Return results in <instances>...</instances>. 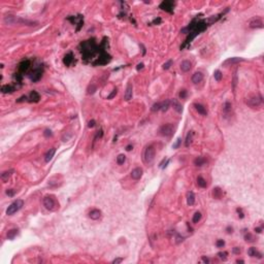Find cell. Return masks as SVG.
Masks as SVG:
<instances>
[{"label":"cell","instance_id":"cell-55","mask_svg":"<svg viewBox=\"0 0 264 264\" xmlns=\"http://www.w3.org/2000/svg\"><path fill=\"white\" fill-rule=\"evenodd\" d=\"M183 240H184V237L178 234V235H177V242H178V244H180V242H181V241H183Z\"/></svg>","mask_w":264,"mask_h":264},{"label":"cell","instance_id":"cell-23","mask_svg":"<svg viewBox=\"0 0 264 264\" xmlns=\"http://www.w3.org/2000/svg\"><path fill=\"white\" fill-rule=\"evenodd\" d=\"M202 80H203V74L201 72H195L192 75V82L194 84L200 83V82H202Z\"/></svg>","mask_w":264,"mask_h":264},{"label":"cell","instance_id":"cell-29","mask_svg":"<svg viewBox=\"0 0 264 264\" xmlns=\"http://www.w3.org/2000/svg\"><path fill=\"white\" fill-rule=\"evenodd\" d=\"M13 172H14L13 170H6V171H4V172L1 174V180L4 182V183H6V182L8 181V179L11 178V175H12Z\"/></svg>","mask_w":264,"mask_h":264},{"label":"cell","instance_id":"cell-38","mask_svg":"<svg viewBox=\"0 0 264 264\" xmlns=\"http://www.w3.org/2000/svg\"><path fill=\"white\" fill-rule=\"evenodd\" d=\"M96 90H97V87H96L95 85L92 84V85H90L89 88H88V93H89V94H94Z\"/></svg>","mask_w":264,"mask_h":264},{"label":"cell","instance_id":"cell-61","mask_svg":"<svg viewBox=\"0 0 264 264\" xmlns=\"http://www.w3.org/2000/svg\"><path fill=\"white\" fill-rule=\"evenodd\" d=\"M232 230H233V229H232L231 227H228V228H227V232H228V233H232Z\"/></svg>","mask_w":264,"mask_h":264},{"label":"cell","instance_id":"cell-39","mask_svg":"<svg viewBox=\"0 0 264 264\" xmlns=\"http://www.w3.org/2000/svg\"><path fill=\"white\" fill-rule=\"evenodd\" d=\"M152 111H158L161 110V103L160 102H158V103H155L153 106H152Z\"/></svg>","mask_w":264,"mask_h":264},{"label":"cell","instance_id":"cell-18","mask_svg":"<svg viewBox=\"0 0 264 264\" xmlns=\"http://www.w3.org/2000/svg\"><path fill=\"white\" fill-rule=\"evenodd\" d=\"M194 107H195V110L198 111L200 115H202V116H206V115H208V111H206V108H205L202 104L194 103Z\"/></svg>","mask_w":264,"mask_h":264},{"label":"cell","instance_id":"cell-43","mask_svg":"<svg viewBox=\"0 0 264 264\" xmlns=\"http://www.w3.org/2000/svg\"><path fill=\"white\" fill-rule=\"evenodd\" d=\"M181 142H182V138H179L177 139V141H175V143H173V146H172V148L173 149H178L179 147H180V144H181Z\"/></svg>","mask_w":264,"mask_h":264},{"label":"cell","instance_id":"cell-28","mask_svg":"<svg viewBox=\"0 0 264 264\" xmlns=\"http://www.w3.org/2000/svg\"><path fill=\"white\" fill-rule=\"evenodd\" d=\"M205 163H206V160H205L204 158H202V157H197V158L194 160V164L198 167L203 166Z\"/></svg>","mask_w":264,"mask_h":264},{"label":"cell","instance_id":"cell-31","mask_svg":"<svg viewBox=\"0 0 264 264\" xmlns=\"http://www.w3.org/2000/svg\"><path fill=\"white\" fill-rule=\"evenodd\" d=\"M197 185H198L199 187H201V188H205V187L208 186L206 181H205L202 177H198V178H197Z\"/></svg>","mask_w":264,"mask_h":264},{"label":"cell","instance_id":"cell-5","mask_svg":"<svg viewBox=\"0 0 264 264\" xmlns=\"http://www.w3.org/2000/svg\"><path fill=\"white\" fill-rule=\"evenodd\" d=\"M173 131H174V127L172 124H165V125H162L159 129V133L162 135V136H165V137H169L173 134Z\"/></svg>","mask_w":264,"mask_h":264},{"label":"cell","instance_id":"cell-32","mask_svg":"<svg viewBox=\"0 0 264 264\" xmlns=\"http://www.w3.org/2000/svg\"><path fill=\"white\" fill-rule=\"evenodd\" d=\"M192 138H193V131H190L188 134H187V137H186V141H185V146L186 147H189L190 143L192 142Z\"/></svg>","mask_w":264,"mask_h":264},{"label":"cell","instance_id":"cell-40","mask_svg":"<svg viewBox=\"0 0 264 264\" xmlns=\"http://www.w3.org/2000/svg\"><path fill=\"white\" fill-rule=\"evenodd\" d=\"M171 65H172V60H168L166 63L163 64V69H169Z\"/></svg>","mask_w":264,"mask_h":264},{"label":"cell","instance_id":"cell-20","mask_svg":"<svg viewBox=\"0 0 264 264\" xmlns=\"http://www.w3.org/2000/svg\"><path fill=\"white\" fill-rule=\"evenodd\" d=\"M248 254H249L250 257H257V258H259V259L262 258V254L259 253L258 251L256 250V248H250V249L248 250Z\"/></svg>","mask_w":264,"mask_h":264},{"label":"cell","instance_id":"cell-59","mask_svg":"<svg viewBox=\"0 0 264 264\" xmlns=\"http://www.w3.org/2000/svg\"><path fill=\"white\" fill-rule=\"evenodd\" d=\"M233 252L236 253V254H239V253H240V250H239V248H234V249H233Z\"/></svg>","mask_w":264,"mask_h":264},{"label":"cell","instance_id":"cell-9","mask_svg":"<svg viewBox=\"0 0 264 264\" xmlns=\"http://www.w3.org/2000/svg\"><path fill=\"white\" fill-rule=\"evenodd\" d=\"M110 60H111V56L108 55L107 53H105L104 51H102L101 53H100V55H99V58H98L97 60L93 63L94 65H101V64H106V63H108L110 62Z\"/></svg>","mask_w":264,"mask_h":264},{"label":"cell","instance_id":"cell-22","mask_svg":"<svg viewBox=\"0 0 264 264\" xmlns=\"http://www.w3.org/2000/svg\"><path fill=\"white\" fill-rule=\"evenodd\" d=\"M56 153V149L55 148H52V149H50L49 151H48V153L45 154V157H44V161L48 163V162H50L52 159H53V157H54V155Z\"/></svg>","mask_w":264,"mask_h":264},{"label":"cell","instance_id":"cell-6","mask_svg":"<svg viewBox=\"0 0 264 264\" xmlns=\"http://www.w3.org/2000/svg\"><path fill=\"white\" fill-rule=\"evenodd\" d=\"M155 155H156L155 148L153 146L148 147L146 149V151H144V161H146V163H148V164L152 163L154 161V159H155Z\"/></svg>","mask_w":264,"mask_h":264},{"label":"cell","instance_id":"cell-35","mask_svg":"<svg viewBox=\"0 0 264 264\" xmlns=\"http://www.w3.org/2000/svg\"><path fill=\"white\" fill-rule=\"evenodd\" d=\"M222 72L220 71V70H216L215 72H214V77H215V80L217 81V82H220L221 80H222Z\"/></svg>","mask_w":264,"mask_h":264},{"label":"cell","instance_id":"cell-3","mask_svg":"<svg viewBox=\"0 0 264 264\" xmlns=\"http://www.w3.org/2000/svg\"><path fill=\"white\" fill-rule=\"evenodd\" d=\"M43 205L45 209L51 211H55L59 209V203L57 202L55 196L53 195H46L43 197Z\"/></svg>","mask_w":264,"mask_h":264},{"label":"cell","instance_id":"cell-21","mask_svg":"<svg viewBox=\"0 0 264 264\" xmlns=\"http://www.w3.org/2000/svg\"><path fill=\"white\" fill-rule=\"evenodd\" d=\"M171 104H172L173 108L175 110V111H178L179 113H182V112H183V106H182V104L177 100V99H172V100H171Z\"/></svg>","mask_w":264,"mask_h":264},{"label":"cell","instance_id":"cell-49","mask_svg":"<svg viewBox=\"0 0 264 264\" xmlns=\"http://www.w3.org/2000/svg\"><path fill=\"white\" fill-rule=\"evenodd\" d=\"M116 95H117V90H113V91L111 92V94H110V95L107 96V99H112V98L115 97Z\"/></svg>","mask_w":264,"mask_h":264},{"label":"cell","instance_id":"cell-7","mask_svg":"<svg viewBox=\"0 0 264 264\" xmlns=\"http://www.w3.org/2000/svg\"><path fill=\"white\" fill-rule=\"evenodd\" d=\"M247 103L248 105L251 106V107H258L261 105L262 103V97L260 95H256V96H253V97L249 98L247 100Z\"/></svg>","mask_w":264,"mask_h":264},{"label":"cell","instance_id":"cell-64","mask_svg":"<svg viewBox=\"0 0 264 264\" xmlns=\"http://www.w3.org/2000/svg\"><path fill=\"white\" fill-rule=\"evenodd\" d=\"M236 262L237 263H239V262H240V263H244V261H242V260H237Z\"/></svg>","mask_w":264,"mask_h":264},{"label":"cell","instance_id":"cell-12","mask_svg":"<svg viewBox=\"0 0 264 264\" xmlns=\"http://www.w3.org/2000/svg\"><path fill=\"white\" fill-rule=\"evenodd\" d=\"M30 65H31V62H30V60H24V61H22L21 63H20V65H19V71H20V73H25L28 69H29V67H30Z\"/></svg>","mask_w":264,"mask_h":264},{"label":"cell","instance_id":"cell-53","mask_svg":"<svg viewBox=\"0 0 264 264\" xmlns=\"http://www.w3.org/2000/svg\"><path fill=\"white\" fill-rule=\"evenodd\" d=\"M237 213H238V217L240 218V219H242L245 216H244V214H242V211H241V209H237Z\"/></svg>","mask_w":264,"mask_h":264},{"label":"cell","instance_id":"cell-52","mask_svg":"<svg viewBox=\"0 0 264 264\" xmlns=\"http://www.w3.org/2000/svg\"><path fill=\"white\" fill-rule=\"evenodd\" d=\"M123 261V258H117V259H115L113 261H112V263L113 264H118V263H121Z\"/></svg>","mask_w":264,"mask_h":264},{"label":"cell","instance_id":"cell-42","mask_svg":"<svg viewBox=\"0 0 264 264\" xmlns=\"http://www.w3.org/2000/svg\"><path fill=\"white\" fill-rule=\"evenodd\" d=\"M236 84H237V74H236V71H235L234 74H233V81H232V87H233V89H235Z\"/></svg>","mask_w":264,"mask_h":264},{"label":"cell","instance_id":"cell-50","mask_svg":"<svg viewBox=\"0 0 264 264\" xmlns=\"http://www.w3.org/2000/svg\"><path fill=\"white\" fill-rule=\"evenodd\" d=\"M14 77H15V80H17V81H19V82H21V81H22V74H21V73H15Z\"/></svg>","mask_w":264,"mask_h":264},{"label":"cell","instance_id":"cell-24","mask_svg":"<svg viewBox=\"0 0 264 264\" xmlns=\"http://www.w3.org/2000/svg\"><path fill=\"white\" fill-rule=\"evenodd\" d=\"M39 99H40V96L36 91H32L30 93V95H29V101L30 102H38Z\"/></svg>","mask_w":264,"mask_h":264},{"label":"cell","instance_id":"cell-4","mask_svg":"<svg viewBox=\"0 0 264 264\" xmlns=\"http://www.w3.org/2000/svg\"><path fill=\"white\" fill-rule=\"evenodd\" d=\"M23 204H24V201H23L22 199H17L15 201H14V202L7 208V209H6V215H8V216L14 215V213H17L18 210H20V209H22Z\"/></svg>","mask_w":264,"mask_h":264},{"label":"cell","instance_id":"cell-44","mask_svg":"<svg viewBox=\"0 0 264 264\" xmlns=\"http://www.w3.org/2000/svg\"><path fill=\"white\" fill-rule=\"evenodd\" d=\"M216 245H217V247H218V248H223V247H224V245H225V241H224L223 239H219V240H217Z\"/></svg>","mask_w":264,"mask_h":264},{"label":"cell","instance_id":"cell-60","mask_svg":"<svg viewBox=\"0 0 264 264\" xmlns=\"http://www.w3.org/2000/svg\"><path fill=\"white\" fill-rule=\"evenodd\" d=\"M202 261H203V262H205V263H209V260L208 259V258H205V257H202Z\"/></svg>","mask_w":264,"mask_h":264},{"label":"cell","instance_id":"cell-45","mask_svg":"<svg viewBox=\"0 0 264 264\" xmlns=\"http://www.w3.org/2000/svg\"><path fill=\"white\" fill-rule=\"evenodd\" d=\"M43 134H44V136H45V137H51V136L53 135L52 131H51V130H49V129H45V130H44V132H43Z\"/></svg>","mask_w":264,"mask_h":264},{"label":"cell","instance_id":"cell-57","mask_svg":"<svg viewBox=\"0 0 264 264\" xmlns=\"http://www.w3.org/2000/svg\"><path fill=\"white\" fill-rule=\"evenodd\" d=\"M159 23H161V19H156L153 22V24H159Z\"/></svg>","mask_w":264,"mask_h":264},{"label":"cell","instance_id":"cell-48","mask_svg":"<svg viewBox=\"0 0 264 264\" xmlns=\"http://www.w3.org/2000/svg\"><path fill=\"white\" fill-rule=\"evenodd\" d=\"M186 96H187V91L186 90H182L181 93H180V97L182 99H184V98H186Z\"/></svg>","mask_w":264,"mask_h":264},{"label":"cell","instance_id":"cell-51","mask_svg":"<svg viewBox=\"0 0 264 264\" xmlns=\"http://www.w3.org/2000/svg\"><path fill=\"white\" fill-rule=\"evenodd\" d=\"M95 126V120H91L89 123H88V127L89 128H92V127H94Z\"/></svg>","mask_w":264,"mask_h":264},{"label":"cell","instance_id":"cell-36","mask_svg":"<svg viewBox=\"0 0 264 264\" xmlns=\"http://www.w3.org/2000/svg\"><path fill=\"white\" fill-rule=\"evenodd\" d=\"M126 161V156L124 154H120L118 157H117V162H118V164H123L124 162Z\"/></svg>","mask_w":264,"mask_h":264},{"label":"cell","instance_id":"cell-8","mask_svg":"<svg viewBox=\"0 0 264 264\" xmlns=\"http://www.w3.org/2000/svg\"><path fill=\"white\" fill-rule=\"evenodd\" d=\"M159 7L163 11H165L167 13H172L173 12V7H174V2L170 1V0H164L161 2V4L159 5Z\"/></svg>","mask_w":264,"mask_h":264},{"label":"cell","instance_id":"cell-2","mask_svg":"<svg viewBox=\"0 0 264 264\" xmlns=\"http://www.w3.org/2000/svg\"><path fill=\"white\" fill-rule=\"evenodd\" d=\"M82 46H83V48H82L81 52H82V55H83L84 59H89L90 57H92V56L96 53L97 46H96V43L94 42V39H92V40H87V42H83V43H82Z\"/></svg>","mask_w":264,"mask_h":264},{"label":"cell","instance_id":"cell-1","mask_svg":"<svg viewBox=\"0 0 264 264\" xmlns=\"http://www.w3.org/2000/svg\"><path fill=\"white\" fill-rule=\"evenodd\" d=\"M3 22L6 25H26V26H35L37 24V22L34 21H29V20H25L15 15H5L3 19Z\"/></svg>","mask_w":264,"mask_h":264},{"label":"cell","instance_id":"cell-16","mask_svg":"<svg viewBox=\"0 0 264 264\" xmlns=\"http://www.w3.org/2000/svg\"><path fill=\"white\" fill-rule=\"evenodd\" d=\"M181 70L183 72H188L189 70L191 69V67H192V63L189 61V60H185V61H183L181 63Z\"/></svg>","mask_w":264,"mask_h":264},{"label":"cell","instance_id":"cell-25","mask_svg":"<svg viewBox=\"0 0 264 264\" xmlns=\"http://www.w3.org/2000/svg\"><path fill=\"white\" fill-rule=\"evenodd\" d=\"M14 91V87L12 85H3L1 87V92L2 93H13Z\"/></svg>","mask_w":264,"mask_h":264},{"label":"cell","instance_id":"cell-10","mask_svg":"<svg viewBox=\"0 0 264 264\" xmlns=\"http://www.w3.org/2000/svg\"><path fill=\"white\" fill-rule=\"evenodd\" d=\"M245 59L244 58H239V57H233V58H228L226 61L223 62V66H230L232 64H237L239 62H244Z\"/></svg>","mask_w":264,"mask_h":264},{"label":"cell","instance_id":"cell-33","mask_svg":"<svg viewBox=\"0 0 264 264\" xmlns=\"http://www.w3.org/2000/svg\"><path fill=\"white\" fill-rule=\"evenodd\" d=\"M170 106V100H165L163 102H161V110L162 111H166Z\"/></svg>","mask_w":264,"mask_h":264},{"label":"cell","instance_id":"cell-11","mask_svg":"<svg viewBox=\"0 0 264 264\" xmlns=\"http://www.w3.org/2000/svg\"><path fill=\"white\" fill-rule=\"evenodd\" d=\"M42 68L38 67V68L34 69L30 73V79L33 82H37V81H39V79L42 77Z\"/></svg>","mask_w":264,"mask_h":264},{"label":"cell","instance_id":"cell-63","mask_svg":"<svg viewBox=\"0 0 264 264\" xmlns=\"http://www.w3.org/2000/svg\"><path fill=\"white\" fill-rule=\"evenodd\" d=\"M131 149H132V146H130V144H129V146H127V148H126V150H127V151H131Z\"/></svg>","mask_w":264,"mask_h":264},{"label":"cell","instance_id":"cell-34","mask_svg":"<svg viewBox=\"0 0 264 264\" xmlns=\"http://www.w3.org/2000/svg\"><path fill=\"white\" fill-rule=\"evenodd\" d=\"M17 234H18V229H11L7 232V237L8 239H14Z\"/></svg>","mask_w":264,"mask_h":264},{"label":"cell","instance_id":"cell-54","mask_svg":"<svg viewBox=\"0 0 264 264\" xmlns=\"http://www.w3.org/2000/svg\"><path fill=\"white\" fill-rule=\"evenodd\" d=\"M26 100H27V96H22V97L17 100V102H23V101H26Z\"/></svg>","mask_w":264,"mask_h":264},{"label":"cell","instance_id":"cell-41","mask_svg":"<svg viewBox=\"0 0 264 264\" xmlns=\"http://www.w3.org/2000/svg\"><path fill=\"white\" fill-rule=\"evenodd\" d=\"M218 256H219V258L222 259V260H226V259H227V253H226V252H220V253H218Z\"/></svg>","mask_w":264,"mask_h":264},{"label":"cell","instance_id":"cell-62","mask_svg":"<svg viewBox=\"0 0 264 264\" xmlns=\"http://www.w3.org/2000/svg\"><path fill=\"white\" fill-rule=\"evenodd\" d=\"M140 46H141V48H142V54H143V55H144V54H146V49H144V46H143V45H142V44H140Z\"/></svg>","mask_w":264,"mask_h":264},{"label":"cell","instance_id":"cell-26","mask_svg":"<svg viewBox=\"0 0 264 264\" xmlns=\"http://www.w3.org/2000/svg\"><path fill=\"white\" fill-rule=\"evenodd\" d=\"M222 195H223V192H222V190H221V188L216 187V188L213 189V196H214V198L220 199V198L222 197Z\"/></svg>","mask_w":264,"mask_h":264},{"label":"cell","instance_id":"cell-14","mask_svg":"<svg viewBox=\"0 0 264 264\" xmlns=\"http://www.w3.org/2000/svg\"><path fill=\"white\" fill-rule=\"evenodd\" d=\"M132 96H133V88H132V85H131V84H128V86H127V88H126L124 98H125L126 101H129L130 99H132Z\"/></svg>","mask_w":264,"mask_h":264},{"label":"cell","instance_id":"cell-46","mask_svg":"<svg viewBox=\"0 0 264 264\" xmlns=\"http://www.w3.org/2000/svg\"><path fill=\"white\" fill-rule=\"evenodd\" d=\"M14 193H15V191H14V189H7L6 190V195H8L9 197H13L14 195Z\"/></svg>","mask_w":264,"mask_h":264},{"label":"cell","instance_id":"cell-15","mask_svg":"<svg viewBox=\"0 0 264 264\" xmlns=\"http://www.w3.org/2000/svg\"><path fill=\"white\" fill-rule=\"evenodd\" d=\"M251 28H263V21L260 18L254 19L250 22Z\"/></svg>","mask_w":264,"mask_h":264},{"label":"cell","instance_id":"cell-19","mask_svg":"<svg viewBox=\"0 0 264 264\" xmlns=\"http://www.w3.org/2000/svg\"><path fill=\"white\" fill-rule=\"evenodd\" d=\"M72 61H73V54L70 52V53H68V54L65 55L64 59H63V63H64V65H66V66H70L71 63H72Z\"/></svg>","mask_w":264,"mask_h":264},{"label":"cell","instance_id":"cell-58","mask_svg":"<svg viewBox=\"0 0 264 264\" xmlns=\"http://www.w3.org/2000/svg\"><path fill=\"white\" fill-rule=\"evenodd\" d=\"M255 231H256L257 233H261V232H262V229L258 227V228H255Z\"/></svg>","mask_w":264,"mask_h":264},{"label":"cell","instance_id":"cell-17","mask_svg":"<svg viewBox=\"0 0 264 264\" xmlns=\"http://www.w3.org/2000/svg\"><path fill=\"white\" fill-rule=\"evenodd\" d=\"M89 217L92 220H98L101 217V210H99V209H92L89 213Z\"/></svg>","mask_w":264,"mask_h":264},{"label":"cell","instance_id":"cell-13","mask_svg":"<svg viewBox=\"0 0 264 264\" xmlns=\"http://www.w3.org/2000/svg\"><path fill=\"white\" fill-rule=\"evenodd\" d=\"M142 173H143V170H142V168H140V167H136V168H134L132 171H131V178L133 179V180H139L141 177H142Z\"/></svg>","mask_w":264,"mask_h":264},{"label":"cell","instance_id":"cell-47","mask_svg":"<svg viewBox=\"0 0 264 264\" xmlns=\"http://www.w3.org/2000/svg\"><path fill=\"white\" fill-rule=\"evenodd\" d=\"M245 238H246V240H247V241H253V240H254V237H253V235H252V234H250V233L246 234Z\"/></svg>","mask_w":264,"mask_h":264},{"label":"cell","instance_id":"cell-56","mask_svg":"<svg viewBox=\"0 0 264 264\" xmlns=\"http://www.w3.org/2000/svg\"><path fill=\"white\" fill-rule=\"evenodd\" d=\"M143 63H139V64H137V66H136V69L137 70H140V69H142L143 68Z\"/></svg>","mask_w":264,"mask_h":264},{"label":"cell","instance_id":"cell-37","mask_svg":"<svg viewBox=\"0 0 264 264\" xmlns=\"http://www.w3.org/2000/svg\"><path fill=\"white\" fill-rule=\"evenodd\" d=\"M200 220H201V213L196 211V213L194 214V216H193V223L196 224V223L199 222Z\"/></svg>","mask_w":264,"mask_h":264},{"label":"cell","instance_id":"cell-27","mask_svg":"<svg viewBox=\"0 0 264 264\" xmlns=\"http://www.w3.org/2000/svg\"><path fill=\"white\" fill-rule=\"evenodd\" d=\"M187 203H188V205H193L195 203V195L193 192H188V194H187Z\"/></svg>","mask_w":264,"mask_h":264},{"label":"cell","instance_id":"cell-30","mask_svg":"<svg viewBox=\"0 0 264 264\" xmlns=\"http://www.w3.org/2000/svg\"><path fill=\"white\" fill-rule=\"evenodd\" d=\"M231 107H232V106H231V103H230V102H225L224 107H223L225 116H227V115H229V113L231 112Z\"/></svg>","mask_w":264,"mask_h":264}]
</instances>
